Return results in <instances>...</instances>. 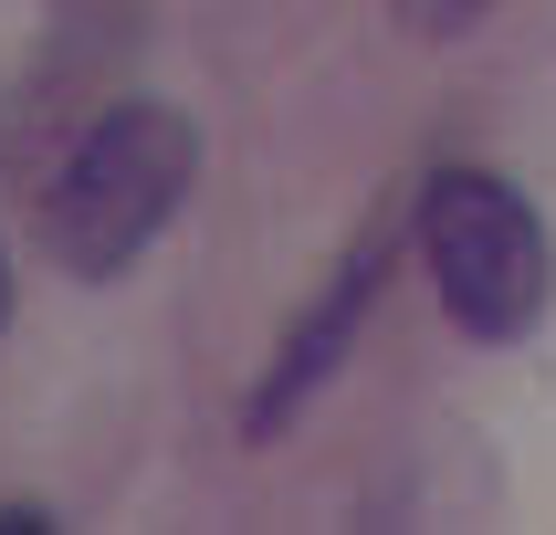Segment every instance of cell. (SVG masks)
I'll return each instance as SVG.
<instances>
[{"instance_id":"6da1fadb","label":"cell","mask_w":556,"mask_h":535,"mask_svg":"<svg viewBox=\"0 0 556 535\" xmlns=\"http://www.w3.org/2000/svg\"><path fill=\"white\" fill-rule=\"evenodd\" d=\"M200 179V137L179 105L157 94H105L85 116V137L63 148L53 189H42V252L74 283H116L137 252L168 231V211Z\"/></svg>"},{"instance_id":"7a4b0ae2","label":"cell","mask_w":556,"mask_h":535,"mask_svg":"<svg viewBox=\"0 0 556 535\" xmlns=\"http://www.w3.org/2000/svg\"><path fill=\"white\" fill-rule=\"evenodd\" d=\"M409 231H420L441 315H452L463 336L504 346V336H526L535 315H546L556 252H546V220H535V200L515 179H494V168H441V179L420 189Z\"/></svg>"},{"instance_id":"3957f363","label":"cell","mask_w":556,"mask_h":535,"mask_svg":"<svg viewBox=\"0 0 556 535\" xmlns=\"http://www.w3.org/2000/svg\"><path fill=\"white\" fill-rule=\"evenodd\" d=\"M389 252H400V220H368L357 242H346V263H337V283L315 294L294 326H283V346H274V368H263V388H252V441H274L294 409L326 388V368H337L346 346H357V326H368V305H378V283H389Z\"/></svg>"},{"instance_id":"277c9868","label":"cell","mask_w":556,"mask_h":535,"mask_svg":"<svg viewBox=\"0 0 556 535\" xmlns=\"http://www.w3.org/2000/svg\"><path fill=\"white\" fill-rule=\"evenodd\" d=\"M483 11H494V0H400V22H409V31H431V42H452V31H472Z\"/></svg>"},{"instance_id":"5b68a950","label":"cell","mask_w":556,"mask_h":535,"mask_svg":"<svg viewBox=\"0 0 556 535\" xmlns=\"http://www.w3.org/2000/svg\"><path fill=\"white\" fill-rule=\"evenodd\" d=\"M53 514H31V504H0V535H42Z\"/></svg>"},{"instance_id":"8992f818","label":"cell","mask_w":556,"mask_h":535,"mask_svg":"<svg viewBox=\"0 0 556 535\" xmlns=\"http://www.w3.org/2000/svg\"><path fill=\"white\" fill-rule=\"evenodd\" d=\"M0 315H11V273H0Z\"/></svg>"}]
</instances>
